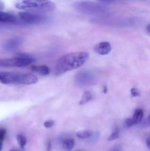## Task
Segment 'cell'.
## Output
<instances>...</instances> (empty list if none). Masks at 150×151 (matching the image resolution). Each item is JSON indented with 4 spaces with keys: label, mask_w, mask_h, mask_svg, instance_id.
Returning <instances> with one entry per match:
<instances>
[{
    "label": "cell",
    "mask_w": 150,
    "mask_h": 151,
    "mask_svg": "<svg viewBox=\"0 0 150 151\" xmlns=\"http://www.w3.org/2000/svg\"><path fill=\"white\" fill-rule=\"evenodd\" d=\"M89 54L85 52H75L63 56L56 63L54 74L62 75L67 72L73 70L82 66L87 61Z\"/></svg>",
    "instance_id": "obj_1"
},
{
    "label": "cell",
    "mask_w": 150,
    "mask_h": 151,
    "mask_svg": "<svg viewBox=\"0 0 150 151\" xmlns=\"http://www.w3.org/2000/svg\"><path fill=\"white\" fill-rule=\"evenodd\" d=\"M15 5L18 9L37 13L51 12L55 8L50 0H16Z\"/></svg>",
    "instance_id": "obj_2"
},
{
    "label": "cell",
    "mask_w": 150,
    "mask_h": 151,
    "mask_svg": "<svg viewBox=\"0 0 150 151\" xmlns=\"http://www.w3.org/2000/svg\"><path fill=\"white\" fill-rule=\"evenodd\" d=\"M38 78L30 73H20L9 72H0V82L4 84H34Z\"/></svg>",
    "instance_id": "obj_3"
},
{
    "label": "cell",
    "mask_w": 150,
    "mask_h": 151,
    "mask_svg": "<svg viewBox=\"0 0 150 151\" xmlns=\"http://www.w3.org/2000/svg\"><path fill=\"white\" fill-rule=\"evenodd\" d=\"M74 8L77 12L88 15L100 16L108 11V8L101 4L91 1H81L75 3Z\"/></svg>",
    "instance_id": "obj_4"
},
{
    "label": "cell",
    "mask_w": 150,
    "mask_h": 151,
    "mask_svg": "<svg viewBox=\"0 0 150 151\" xmlns=\"http://www.w3.org/2000/svg\"><path fill=\"white\" fill-rule=\"evenodd\" d=\"M36 61L34 58L26 54H18L16 58L0 59V66L4 67H23L28 66Z\"/></svg>",
    "instance_id": "obj_5"
},
{
    "label": "cell",
    "mask_w": 150,
    "mask_h": 151,
    "mask_svg": "<svg viewBox=\"0 0 150 151\" xmlns=\"http://www.w3.org/2000/svg\"><path fill=\"white\" fill-rule=\"evenodd\" d=\"M18 17L21 21L26 24H38L44 21L45 17L38 13L29 12H22L18 13Z\"/></svg>",
    "instance_id": "obj_6"
},
{
    "label": "cell",
    "mask_w": 150,
    "mask_h": 151,
    "mask_svg": "<svg viewBox=\"0 0 150 151\" xmlns=\"http://www.w3.org/2000/svg\"><path fill=\"white\" fill-rule=\"evenodd\" d=\"M23 39L20 37H15L7 40L4 44V49L8 51H12L18 49L22 45Z\"/></svg>",
    "instance_id": "obj_7"
},
{
    "label": "cell",
    "mask_w": 150,
    "mask_h": 151,
    "mask_svg": "<svg viewBox=\"0 0 150 151\" xmlns=\"http://www.w3.org/2000/svg\"><path fill=\"white\" fill-rule=\"evenodd\" d=\"M95 51L100 55H108L112 50L111 44L107 42H104L99 43L95 47Z\"/></svg>",
    "instance_id": "obj_8"
},
{
    "label": "cell",
    "mask_w": 150,
    "mask_h": 151,
    "mask_svg": "<svg viewBox=\"0 0 150 151\" xmlns=\"http://www.w3.org/2000/svg\"><path fill=\"white\" fill-rule=\"evenodd\" d=\"M16 20V17L13 14L0 10V23H14Z\"/></svg>",
    "instance_id": "obj_9"
},
{
    "label": "cell",
    "mask_w": 150,
    "mask_h": 151,
    "mask_svg": "<svg viewBox=\"0 0 150 151\" xmlns=\"http://www.w3.org/2000/svg\"><path fill=\"white\" fill-rule=\"evenodd\" d=\"M32 70L41 75H47L50 72L49 68L45 65H33L31 67Z\"/></svg>",
    "instance_id": "obj_10"
},
{
    "label": "cell",
    "mask_w": 150,
    "mask_h": 151,
    "mask_svg": "<svg viewBox=\"0 0 150 151\" xmlns=\"http://www.w3.org/2000/svg\"><path fill=\"white\" fill-rule=\"evenodd\" d=\"M75 144V140L72 138L65 139L63 141V147L66 151H71L74 148Z\"/></svg>",
    "instance_id": "obj_11"
},
{
    "label": "cell",
    "mask_w": 150,
    "mask_h": 151,
    "mask_svg": "<svg viewBox=\"0 0 150 151\" xmlns=\"http://www.w3.org/2000/svg\"><path fill=\"white\" fill-rule=\"evenodd\" d=\"M143 111L141 109H137L135 111L133 119L135 124L140 123L142 120L143 117Z\"/></svg>",
    "instance_id": "obj_12"
},
{
    "label": "cell",
    "mask_w": 150,
    "mask_h": 151,
    "mask_svg": "<svg viewBox=\"0 0 150 151\" xmlns=\"http://www.w3.org/2000/svg\"><path fill=\"white\" fill-rule=\"evenodd\" d=\"M92 99V95L89 91H85L84 92L82 99L79 102L80 105L85 104Z\"/></svg>",
    "instance_id": "obj_13"
},
{
    "label": "cell",
    "mask_w": 150,
    "mask_h": 151,
    "mask_svg": "<svg viewBox=\"0 0 150 151\" xmlns=\"http://www.w3.org/2000/svg\"><path fill=\"white\" fill-rule=\"evenodd\" d=\"M92 134L90 131L87 130H82L77 133V137L82 139H86L92 136Z\"/></svg>",
    "instance_id": "obj_14"
},
{
    "label": "cell",
    "mask_w": 150,
    "mask_h": 151,
    "mask_svg": "<svg viewBox=\"0 0 150 151\" xmlns=\"http://www.w3.org/2000/svg\"><path fill=\"white\" fill-rule=\"evenodd\" d=\"M17 140L18 144L22 148H23L26 145L27 140L26 138L23 135L18 134L17 136Z\"/></svg>",
    "instance_id": "obj_15"
},
{
    "label": "cell",
    "mask_w": 150,
    "mask_h": 151,
    "mask_svg": "<svg viewBox=\"0 0 150 151\" xmlns=\"http://www.w3.org/2000/svg\"><path fill=\"white\" fill-rule=\"evenodd\" d=\"M6 130L3 128H0V151L3 147V143L6 135Z\"/></svg>",
    "instance_id": "obj_16"
},
{
    "label": "cell",
    "mask_w": 150,
    "mask_h": 151,
    "mask_svg": "<svg viewBox=\"0 0 150 151\" xmlns=\"http://www.w3.org/2000/svg\"><path fill=\"white\" fill-rule=\"evenodd\" d=\"M119 137V131L118 128H116L108 137V140L109 141H113L118 139Z\"/></svg>",
    "instance_id": "obj_17"
},
{
    "label": "cell",
    "mask_w": 150,
    "mask_h": 151,
    "mask_svg": "<svg viewBox=\"0 0 150 151\" xmlns=\"http://www.w3.org/2000/svg\"><path fill=\"white\" fill-rule=\"evenodd\" d=\"M126 124L127 127H128L136 125L133 118H129V119H127L126 120Z\"/></svg>",
    "instance_id": "obj_18"
},
{
    "label": "cell",
    "mask_w": 150,
    "mask_h": 151,
    "mask_svg": "<svg viewBox=\"0 0 150 151\" xmlns=\"http://www.w3.org/2000/svg\"><path fill=\"white\" fill-rule=\"evenodd\" d=\"M131 96L132 97H137L140 96V92L136 88H133L131 90Z\"/></svg>",
    "instance_id": "obj_19"
},
{
    "label": "cell",
    "mask_w": 150,
    "mask_h": 151,
    "mask_svg": "<svg viewBox=\"0 0 150 151\" xmlns=\"http://www.w3.org/2000/svg\"><path fill=\"white\" fill-rule=\"evenodd\" d=\"M55 122L53 120L46 121L44 122V126L47 128H50L52 127L54 125Z\"/></svg>",
    "instance_id": "obj_20"
},
{
    "label": "cell",
    "mask_w": 150,
    "mask_h": 151,
    "mask_svg": "<svg viewBox=\"0 0 150 151\" xmlns=\"http://www.w3.org/2000/svg\"><path fill=\"white\" fill-rule=\"evenodd\" d=\"M100 2L102 3H113L118 2L121 1L122 0H98Z\"/></svg>",
    "instance_id": "obj_21"
},
{
    "label": "cell",
    "mask_w": 150,
    "mask_h": 151,
    "mask_svg": "<svg viewBox=\"0 0 150 151\" xmlns=\"http://www.w3.org/2000/svg\"><path fill=\"white\" fill-rule=\"evenodd\" d=\"M52 150V144L51 141H49L47 143V150L48 151H51Z\"/></svg>",
    "instance_id": "obj_22"
},
{
    "label": "cell",
    "mask_w": 150,
    "mask_h": 151,
    "mask_svg": "<svg viewBox=\"0 0 150 151\" xmlns=\"http://www.w3.org/2000/svg\"><path fill=\"white\" fill-rule=\"evenodd\" d=\"M107 91V88L106 86H104V88H103V92L105 94H106Z\"/></svg>",
    "instance_id": "obj_23"
},
{
    "label": "cell",
    "mask_w": 150,
    "mask_h": 151,
    "mask_svg": "<svg viewBox=\"0 0 150 151\" xmlns=\"http://www.w3.org/2000/svg\"><path fill=\"white\" fill-rule=\"evenodd\" d=\"M147 145H148V148L149 149L150 147V139L149 137L147 140Z\"/></svg>",
    "instance_id": "obj_24"
},
{
    "label": "cell",
    "mask_w": 150,
    "mask_h": 151,
    "mask_svg": "<svg viewBox=\"0 0 150 151\" xmlns=\"http://www.w3.org/2000/svg\"><path fill=\"white\" fill-rule=\"evenodd\" d=\"M4 8V5L3 3L0 1V10H1Z\"/></svg>",
    "instance_id": "obj_25"
},
{
    "label": "cell",
    "mask_w": 150,
    "mask_h": 151,
    "mask_svg": "<svg viewBox=\"0 0 150 151\" xmlns=\"http://www.w3.org/2000/svg\"><path fill=\"white\" fill-rule=\"evenodd\" d=\"M147 31H148V32H149V33H150V25H148V26L147 27Z\"/></svg>",
    "instance_id": "obj_26"
},
{
    "label": "cell",
    "mask_w": 150,
    "mask_h": 151,
    "mask_svg": "<svg viewBox=\"0 0 150 151\" xmlns=\"http://www.w3.org/2000/svg\"><path fill=\"white\" fill-rule=\"evenodd\" d=\"M10 151H18L16 150H11Z\"/></svg>",
    "instance_id": "obj_27"
}]
</instances>
